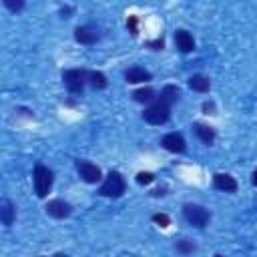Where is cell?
Segmentation results:
<instances>
[{"mask_svg":"<svg viewBox=\"0 0 257 257\" xmlns=\"http://www.w3.org/2000/svg\"><path fill=\"white\" fill-rule=\"evenodd\" d=\"M86 80H88V72L82 68H70V70L62 72V82L68 88V92H72V94H80Z\"/></svg>","mask_w":257,"mask_h":257,"instance_id":"obj_1","label":"cell"},{"mask_svg":"<svg viewBox=\"0 0 257 257\" xmlns=\"http://www.w3.org/2000/svg\"><path fill=\"white\" fill-rule=\"evenodd\" d=\"M169 116H171V104L163 102L161 98L155 100V102H153L149 108H145V112H143V118H145L147 122H151V124H163V122L169 120Z\"/></svg>","mask_w":257,"mask_h":257,"instance_id":"obj_2","label":"cell"},{"mask_svg":"<svg viewBox=\"0 0 257 257\" xmlns=\"http://www.w3.org/2000/svg\"><path fill=\"white\" fill-rule=\"evenodd\" d=\"M124 189H126V183H124L122 175L118 171H110L106 175V179H104V183H102L98 193L102 197H120L124 193Z\"/></svg>","mask_w":257,"mask_h":257,"instance_id":"obj_3","label":"cell"},{"mask_svg":"<svg viewBox=\"0 0 257 257\" xmlns=\"http://www.w3.org/2000/svg\"><path fill=\"white\" fill-rule=\"evenodd\" d=\"M183 215H185V219H187L193 227H197V229H203V227L209 223V219H211V213H209L205 207L195 205V203L185 205V207H183Z\"/></svg>","mask_w":257,"mask_h":257,"instance_id":"obj_4","label":"cell"},{"mask_svg":"<svg viewBox=\"0 0 257 257\" xmlns=\"http://www.w3.org/2000/svg\"><path fill=\"white\" fill-rule=\"evenodd\" d=\"M52 171L44 165H36L34 167V191L38 197H46L50 187H52Z\"/></svg>","mask_w":257,"mask_h":257,"instance_id":"obj_5","label":"cell"},{"mask_svg":"<svg viewBox=\"0 0 257 257\" xmlns=\"http://www.w3.org/2000/svg\"><path fill=\"white\" fill-rule=\"evenodd\" d=\"M76 169H78V175H80V179L84 181V183H98L100 181V169L94 165V163H90V161H78L76 163Z\"/></svg>","mask_w":257,"mask_h":257,"instance_id":"obj_6","label":"cell"},{"mask_svg":"<svg viewBox=\"0 0 257 257\" xmlns=\"http://www.w3.org/2000/svg\"><path fill=\"white\" fill-rule=\"evenodd\" d=\"M161 145L169 151V153H185L187 145H185V139L179 135V133H169L161 139Z\"/></svg>","mask_w":257,"mask_h":257,"instance_id":"obj_7","label":"cell"},{"mask_svg":"<svg viewBox=\"0 0 257 257\" xmlns=\"http://www.w3.org/2000/svg\"><path fill=\"white\" fill-rule=\"evenodd\" d=\"M46 213L50 217H54V219H64V217L70 215V205L66 201H62V199H54V201H48Z\"/></svg>","mask_w":257,"mask_h":257,"instance_id":"obj_8","label":"cell"},{"mask_svg":"<svg viewBox=\"0 0 257 257\" xmlns=\"http://www.w3.org/2000/svg\"><path fill=\"white\" fill-rule=\"evenodd\" d=\"M213 185H215V189L225 191V193H235L237 191V181L227 173H217L213 177Z\"/></svg>","mask_w":257,"mask_h":257,"instance_id":"obj_9","label":"cell"},{"mask_svg":"<svg viewBox=\"0 0 257 257\" xmlns=\"http://www.w3.org/2000/svg\"><path fill=\"white\" fill-rule=\"evenodd\" d=\"M98 32L96 30H92V28H88V26H78L76 30H74V38H76V42H80V44H94L96 40H98Z\"/></svg>","mask_w":257,"mask_h":257,"instance_id":"obj_10","label":"cell"},{"mask_svg":"<svg viewBox=\"0 0 257 257\" xmlns=\"http://www.w3.org/2000/svg\"><path fill=\"white\" fill-rule=\"evenodd\" d=\"M175 44L181 52H191L195 48V40L187 30H177L175 32Z\"/></svg>","mask_w":257,"mask_h":257,"instance_id":"obj_11","label":"cell"},{"mask_svg":"<svg viewBox=\"0 0 257 257\" xmlns=\"http://www.w3.org/2000/svg\"><path fill=\"white\" fill-rule=\"evenodd\" d=\"M124 80L131 82V84H139V82H145V80H151V72L145 70V68H139V66H133L124 72Z\"/></svg>","mask_w":257,"mask_h":257,"instance_id":"obj_12","label":"cell"},{"mask_svg":"<svg viewBox=\"0 0 257 257\" xmlns=\"http://www.w3.org/2000/svg\"><path fill=\"white\" fill-rule=\"evenodd\" d=\"M0 219H2V223L6 227H10L14 223V219H16V209H14V205L8 199L0 201Z\"/></svg>","mask_w":257,"mask_h":257,"instance_id":"obj_13","label":"cell"},{"mask_svg":"<svg viewBox=\"0 0 257 257\" xmlns=\"http://www.w3.org/2000/svg\"><path fill=\"white\" fill-rule=\"evenodd\" d=\"M195 135L205 143V145H211L215 141V131L207 124H201V122H195Z\"/></svg>","mask_w":257,"mask_h":257,"instance_id":"obj_14","label":"cell"},{"mask_svg":"<svg viewBox=\"0 0 257 257\" xmlns=\"http://www.w3.org/2000/svg\"><path fill=\"white\" fill-rule=\"evenodd\" d=\"M189 86H191L193 90H197V92H207L209 86H211V82H209V78L203 76V74H193V76L189 78Z\"/></svg>","mask_w":257,"mask_h":257,"instance_id":"obj_15","label":"cell"},{"mask_svg":"<svg viewBox=\"0 0 257 257\" xmlns=\"http://www.w3.org/2000/svg\"><path fill=\"white\" fill-rule=\"evenodd\" d=\"M163 102H167V104H173L177 98H179V88L177 86H173V84H167L163 90H161V96H159Z\"/></svg>","mask_w":257,"mask_h":257,"instance_id":"obj_16","label":"cell"},{"mask_svg":"<svg viewBox=\"0 0 257 257\" xmlns=\"http://www.w3.org/2000/svg\"><path fill=\"white\" fill-rule=\"evenodd\" d=\"M88 84L92 88H106V76L98 70H90L88 72Z\"/></svg>","mask_w":257,"mask_h":257,"instance_id":"obj_17","label":"cell"},{"mask_svg":"<svg viewBox=\"0 0 257 257\" xmlns=\"http://www.w3.org/2000/svg\"><path fill=\"white\" fill-rule=\"evenodd\" d=\"M133 96H135L137 102H151V100H155V90H153L151 86H145V88L135 90Z\"/></svg>","mask_w":257,"mask_h":257,"instance_id":"obj_18","label":"cell"},{"mask_svg":"<svg viewBox=\"0 0 257 257\" xmlns=\"http://www.w3.org/2000/svg\"><path fill=\"white\" fill-rule=\"evenodd\" d=\"M175 249H177V253H193V251H195V245H193L191 241L183 239V241H177Z\"/></svg>","mask_w":257,"mask_h":257,"instance_id":"obj_19","label":"cell"},{"mask_svg":"<svg viewBox=\"0 0 257 257\" xmlns=\"http://www.w3.org/2000/svg\"><path fill=\"white\" fill-rule=\"evenodd\" d=\"M4 6L10 12H20L24 8V0H4Z\"/></svg>","mask_w":257,"mask_h":257,"instance_id":"obj_20","label":"cell"},{"mask_svg":"<svg viewBox=\"0 0 257 257\" xmlns=\"http://www.w3.org/2000/svg\"><path fill=\"white\" fill-rule=\"evenodd\" d=\"M153 221H155L159 227H169V223H171L169 215H165V213H155V215H153Z\"/></svg>","mask_w":257,"mask_h":257,"instance_id":"obj_21","label":"cell"},{"mask_svg":"<svg viewBox=\"0 0 257 257\" xmlns=\"http://www.w3.org/2000/svg\"><path fill=\"white\" fill-rule=\"evenodd\" d=\"M153 181H155L153 173H145V171H143V173L137 175V183H139V185H149V183H153Z\"/></svg>","mask_w":257,"mask_h":257,"instance_id":"obj_22","label":"cell"},{"mask_svg":"<svg viewBox=\"0 0 257 257\" xmlns=\"http://www.w3.org/2000/svg\"><path fill=\"white\" fill-rule=\"evenodd\" d=\"M128 30H131V34H135V36L139 34V32H137V16H131V18H128Z\"/></svg>","mask_w":257,"mask_h":257,"instance_id":"obj_23","label":"cell"},{"mask_svg":"<svg viewBox=\"0 0 257 257\" xmlns=\"http://www.w3.org/2000/svg\"><path fill=\"white\" fill-rule=\"evenodd\" d=\"M149 46H151L153 50H161V48H163V40L159 38V40H155V42H149Z\"/></svg>","mask_w":257,"mask_h":257,"instance_id":"obj_24","label":"cell"},{"mask_svg":"<svg viewBox=\"0 0 257 257\" xmlns=\"http://www.w3.org/2000/svg\"><path fill=\"white\" fill-rule=\"evenodd\" d=\"M251 181H253V185H257V169L253 171V179H251Z\"/></svg>","mask_w":257,"mask_h":257,"instance_id":"obj_25","label":"cell"}]
</instances>
